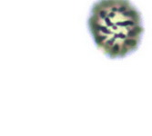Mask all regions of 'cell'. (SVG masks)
<instances>
[{"label":"cell","mask_w":152,"mask_h":136,"mask_svg":"<svg viewBox=\"0 0 152 136\" xmlns=\"http://www.w3.org/2000/svg\"><path fill=\"white\" fill-rule=\"evenodd\" d=\"M88 28L95 44L110 58L134 52L143 32L140 12L129 0H99L90 11Z\"/></svg>","instance_id":"6da1fadb"}]
</instances>
